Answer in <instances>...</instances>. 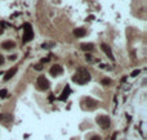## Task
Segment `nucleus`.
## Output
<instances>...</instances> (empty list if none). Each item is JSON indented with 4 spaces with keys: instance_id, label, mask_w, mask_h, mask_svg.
<instances>
[{
    "instance_id": "nucleus-5",
    "label": "nucleus",
    "mask_w": 147,
    "mask_h": 140,
    "mask_svg": "<svg viewBox=\"0 0 147 140\" xmlns=\"http://www.w3.org/2000/svg\"><path fill=\"white\" fill-rule=\"evenodd\" d=\"M97 123L103 128V130H106V128H108L110 127V125H111V120L107 117V116H105V114H101V116H98L97 117Z\"/></svg>"
},
{
    "instance_id": "nucleus-21",
    "label": "nucleus",
    "mask_w": 147,
    "mask_h": 140,
    "mask_svg": "<svg viewBox=\"0 0 147 140\" xmlns=\"http://www.w3.org/2000/svg\"><path fill=\"white\" fill-rule=\"evenodd\" d=\"M2 64H4V57L0 54V66H2Z\"/></svg>"
},
{
    "instance_id": "nucleus-11",
    "label": "nucleus",
    "mask_w": 147,
    "mask_h": 140,
    "mask_svg": "<svg viewBox=\"0 0 147 140\" xmlns=\"http://www.w3.org/2000/svg\"><path fill=\"white\" fill-rule=\"evenodd\" d=\"M80 48H81V50H84V51H92L93 49H94V45L92 44V42H84V44H81L80 45Z\"/></svg>"
},
{
    "instance_id": "nucleus-1",
    "label": "nucleus",
    "mask_w": 147,
    "mask_h": 140,
    "mask_svg": "<svg viewBox=\"0 0 147 140\" xmlns=\"http://www.w3.org/2000/svg\"><path fill=\"white\" fill-rule=\"evenodd\" d=\"M89 80H90V73H89L88 69H85V68H83V67L77 68L76 73L72 76V81L76 82V84H79V85H84V84L88 82Z\"/></svg>"
},
{
    "instance_id": "nucleus-26",
    "label": "nucleus",
    "mask_w": 147,
    "mask_h": 140,
    "mask_svg": "<svg viewBox=\"0 0 147 140\" xmlns=\"http://www.w3.org/2000/svg\"><path fill=\"white\" fill-rule=\"evenodd\" d=\"M0 75H3V72H0Z\"/></svg>"
},
{
    "instance_id": "nucleus-2",
    "label": "nucleus",
    "mask_w": 147,
    "mask_h": 140,
    "mask_svg": "<svg viewBox=\"0 0 147 140\" xmlns=\"http://www.w3.org/2000/svg\"><path fill=\"white\" fill-rule=\"evenodd\" d=\"M80 104H81V108L83 109H86V111H94L97 107H98V102L89 98V96H86V98H83L80 100Z\"/></svg>"
},
{
    "instance_id": "nucleus-24",
    "label": "nucleus",
    "mask_w": 147,
    "mask_h": 140,
    "mask_svg": "<svg viewBox=\"0 0 147 140\" xmlns=\"http://www.w3.org/2000/svg\"><path fill=\"white\" fill-rule=\"evenodd\" d=\"M111 140H116V132H115L114 135H112V137H111Z\"/></svg>"
},
{
    "instance_id": "nucleus-17",
    "label": "nucleus",
    "mask_w": 147,
    "mask_h": 140,
    "mask_svg": "<svg viewBox=\"0 0 147 140\" xmlns=\"http://www.w3.org/2000/svg\"><path fill=\"white\" fill-rule=\"evenodd\" d=\"M53 45H54V44H50V42H49V44H43L41 48H43V49H49V48H52Z\"/></svg>"
},
{
    "instance_id": "nucleus-19",
    "label": "nucleus",
    "mask_w": 147,
    "mask_h": 140,
    "mask_svg": "<svg viewBox=\"0 0 147 140\" xmlns=\"http://www.w3.org/2000/svg\"><path fill=\"white\" fill-rule=\"evenodd\" d=\"M137 75H139V69H135V71H133V73H132V76L133 77H135Z\"/></svg>"
},
{
    "instance_id": "nucleus-14",
    "label": "nucleus",
    "mask_w": 147,
    "mask_h": 140,
    "mask_svg": "<svg viewBox=\"0 0 147 140\" xmlns=\"http://www.w3.org/2000/svg\"><path fill=\"white\" fill-rule=\"evenodd\" d=\"M7 96H8V91L5 90V89H2V90H0V98H7Z\"/></svg>"
},
{
    "instance_id": "nucleus-13",
    "label": "nucleus",
    "mask_w": 147,
    "mask_h": 140,
    "mask_svg": "<svg viewBox=\"0 0 147 140\" xmlns=\"http://www.w3.org/2000/svg\"><path fill=\"white\" fill-rule=\"evenodd\" d=\"M13 120V116L12 114H2L0 116V121L2 122H10Z\"/></svg>"
},
{
    "instance_id": "nucleus-12",
    "label": "nucleus",
    "mask_w": 147,
    "mask_h": 140,
    "mask_svg": "<svg viewBox=\"0 0 147 140\" xmlns=\"http://www.w3.org/2000/svg\"><path fill=\"white\" fill-rule=\"evenodd\" d=\"M2 46H3V49H5V50H9V49L14 48V41H10V40H8V41L3 42V44H2Z\"/></svg>"
},
{
    "instance_id": "nucleus-9",
    "label": "nucleus",
    "mask_w": 147,
    "mask_h": 140,
    "mask_svg": "<svg viewBox=\"0 0 147 140\" xmlns=\"http://www.w3.org/2000/svg\"><path fill=\"white\" fill-rule=\"evenodd\" d=\"M17 73V68L14 67V68H10L7 73H5V76H4V80L5 81H8V80H10V79H12L13 76H14V75Z\"/></svg>"
},
{
    "instance_id": "nucleus-3",
    "label": "nucleus",
    "mask_w": 147,
    "mask_h": 140,
    "mask_svg": "<svg viewBox=\"0 0 147 140\" xmlns=\"http://www.w3.org/2000/svg\"><path fill=\"white\" fill-rule=\"evenodd\" d=\"M23 28H25V32H23V37H22V42L25 44V42H28L34 39V32L30 23H25Z\"/></svg>"
},
{
    "instance_id": "nucleus-15",
    "label": "nucleus",
    "mask_w": 147,
    "mask_h": 140,
    "mask_svg": "<svg viewBox=\"0 0 147 140\" xmlns=\"http://www.w3.org/2000/svg\"><path fill=\"white\" fill-rule=\"evenodd\" d=\"M110 84H111V80H110V79H103V80H102V85L108 86Z\"/></svg>"
},
{
    "instance_id": "nucleus-8",
    "label": "nucleus",
    "mask_w": 147,
    "mask_h": 140,
    "mask_svg": "<svg viewBox=\"0 0 147 140\" xmlns=\"http://www.w3.org/2000/svg\"><path fill=\"white\" fill-rule=\"evenodd\" d=\"M70 94H71V89H70L69 85H66V86H65V90L62 91V94H61V96H60V100H61V102L67 100V98H69Z\"/></svg>"
},
{
    "instance_id": "nucleus-10",
    "label": "nucleus",
    "mask_w": 147,
    "mask_h": 140,
    "mask_svg": "<svg viewBox=\"0 0 147 140\" xmlns=\"http://www.w3.org/2000/svg\"><path fill=\"white\" fill-rule=\"evenodd\" d=\"M74 35H75V37H83V36L86 35V31L84 28H75L74 30Z\"/></svg>"
},
{
    "instance_id": "nucleus-23",
    "label": "nucleus",
    "mask_w": 147,
    "mask_h": 140,
    "mask_svg": "<svg viewBox=\"0 0 147 140\" xmlns=\"http://www.w3.org/2000/svg\"><path fill=\"white\" fill-rule=\"evenodd\" d=\"M45 62H49V58H45V59H41V63H45Z\"/></svg>"
},
{
    "instance_id": "nucleus-22",
    "label": "nucleus",
    "mask_w": 147,
    "mask_h": 140,
    "mask_svg": "<svg viewBox=\"0 0 147 140\" xmlns=\"http://www.w3.org/2000/svg\"><path fill=\"white\" fill-rule=\"evenodd\" d=\"M16 58H17V55H10V57H9V59H10V60H14Z\"/></svg>"
},
{
    "instance_id": "nucleus-16",
    "label": "nucleus",
    "mask_w": 147,
    "mask_h": 140,
    "mask_svg": "<svg viewBox=\"0 0 147 140\" xmlns=\"http://www.w3.org/2000/svg\"><path fill=\"white\" fill-rule=\"evenodd\" d=\"M34 69L35 71H41L43 69V64H35V66H34Z\"/></svg>"
},
{
    "instance_id": "nucleus-25",
    "label": "nucleus",
    "mask_w": 147,
    "mask_h": 140,
    "mask_svg": "<svg viewBox=\"0 0 147 140\" xmlns=\"http://www.w3.org/2000/svg\"><path fill=\"white\" fill-rule=\"evenodd\" d=\"M0 34H3V30L2 28H0Z\"/></svg>"
},
{
    "instance_id": "nucleus-6",
    "label": "nucleus",
    "mask_w": 147,
    "mask_h": 140,
    "mask_svg": "<svg viewBox=\"0 0 147 140\" xmlns=\"http://www.w3.org/2000/svg\"><path fill=\"white\" fill-rule=\"evenodd\" d=\"M49 72H50V75L53 77H57V76H60V75H62L63 68H62V66H60V64H53V66L50 67V69H49Z\"/></svg>"
},
{
    "instance_id": "nucleus-20",
    "label": "nucleus",
    "mask_w": 147,
    "mask_h": 140,
    "mask_svg": "<svg viewBox=\"0 0 147 140\" xmlns=\"http://www.w3.org/2000/svg\"><path fill=\"white\" fill-rule=\"evenodd\" d=\"M85 58H86V60H88V62H92V60H93V58L90 57L89 54H85Z\"/></svg>"
},
{
    "instance_id": "nucleus-7",
    "label": "nucleus",
    "mask_w": 147,
    "mask_h": 140,
    "mask_svg": "<svg viewBox=\"0 0 147 140\" xmlns=\"http://www.w3.org/2000/svg\"><path fill=\"white\" fill-rule=\"evenodd\" d=\"M101 48H102V50L106 53V55L111 59V60H114L115 59V57H114V54H112V50H111V48L107 45V44H101Z\"/></svg>"
},
{
    "instance_id": "nucleus-18",
    "label": "nucleus",
    "mask_w": 147,
    "mask_h": 140,
    "mask_svg": "<svg viewBox=\"0 0 147 140\" xmlns=\"http://www.w3.org/2000/svg\"><path fill=\"white\" fill-rule=\"evenodd\" d=\"M90 140H101V136H98V135H93L92 137H90Z\"/></svg>"
},
{
    "instance_id": "nucleus-4",
    "label": "nucleus",
    "mask_w": 147,
    "mask_h": 140,
    "mask_svg": "<svg viewBox=\"0 0 147 140\" xmlns=\"http://www.w3.org/2000/svg\"><path fill=\"white\" fill-rule=\"evenodd\" d=\"M49 86H50L49 81L45 79L44 76H39V77H38V81H36V88H38V90L45 91V90L49 89Z\"/></svg>"
}]
</instances>
